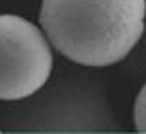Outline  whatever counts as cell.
I'll return each mask as SVG.
<instances>
[{
    "instance_id": "obj_2",
    "label": "cell",
    "mask_w": 146,
    "mask_h": 134,
    "mask_svg": "<svg viewBox=\"0 0 146 134\" xmlns=\"http://www.w3.org/2000/svg\"><path fill=\"white\" fill-rule=\"evenodd\" d=\"M53 47L43 29L14 14H0V101H20L45 88Z\"/></svg>"
},
{
    "instance_id": "obj_1",
    "label": "cell",
    "mask_w": 146,
    "mask_h": 134,
    "mask_svg": "<svg viewBox=\"0 0 146 134\" xmlns=\"http://www.w3.org/2000/svg\"><path fill=\"white\" fill-rule=\"evenodd\" d=\"M146 0H43L39 27L70 62L101 68L121 62L144 33Z\"/></svg>"
},
{
    "instance_id": "obj_4",
    "label": "cell",
    "mask_w": 146,
    "mask_h": 134,
    "mask_svg": "<svg viewBox=\"0 0 146 134\" xmlns=\"http://www.w3.org/2000/svg\"><path fill=\"white\" fill-rule=\"evenodd\" d=\"M33 134H49V132H33Z\"/></svg>"
},
{
    "instance_id": "obj_3",
    "label": "cell",
    "mask_w": 146,
    "mask_h": 134,
    "mask_svg": "<svg viewBox=\"0 0 146 134\" xmlns=\"http://www.w3.org/2000/svg\"><path fill=\"white\" fill-rule=\"evenodd\" d=\"M133 123H135L136 132L146 134V84L140 88V91H138V95H136V99H135Z\"/></svg>"
},
{
    "instance_id": "obj_5",
    "label": "cell",
    "mask_w": 146,
    "mask_h": 134,
    "mask_svg": "<svg viewBox=\"0 0 146 134\" xmlns=\"http://www.w3.org/2000/svg\"><path fill=\"white\" fill-rule=\"evenodd\" d=\"M0 134H2V130H0Z\"/></svg>"
}]
</instances>
